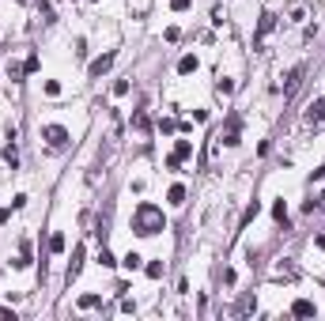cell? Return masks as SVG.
I'll return each mask as SVG.
<instances>
[{
	"mask_svg": "<svg viewBox=\"0 0 325 321\" xmlns=\"http://www.w3.org/2000/svg\"><path fill=\"white\" fill-rule=\"evenodd\" d=\"M167 201H170V204H182V201H185V189H182V185H170Z\"/></svg>",
	"mask_w": 325,
	"mask_h": 321,
	"instance_id": "cell-11",
	"label": "cell"
},
{
	"mask_svg": "<svg viewBox=\"0 0 325 321\" xmlns=\"http://www.w3.org/2000/svg\"><path fill=\"white\" fill-rule=\"evenodd\" d=\"M99 302H102L99 295H84V299H80V306H84V310H95V306H99Z\"/></svg>",
	"mask_w": 325,
	"mask_h": 321,
	"instance_id": "cell-14",
	"label": "cell"
},
{
	"mask_svg": "<svg viewBox=\"0 0 325 321\" xmlns=\"http://www.w3.org/2000/svg\"><path fill=\"white\" fill-rule=\"evenodd\" d=\"M178 72H182V76L197 72V57H193V53H189V57H182V60H178Z\"/></svg>",
	"mask_w": 325,
	"mask_h": 321,
	"instance_id": "cell-9",
	"label": "cell"
},
{
	"mask_svg": "<svg viewBox=\"0 0 325 321\" xmlns=\"http://www.w3.org/2000/svg\"><path fill=\"white\" fill-rule=\"evenodd\" d=\"M4 162H8V166L15 170V162H19V155H15V144H8V147H4Z\"/></svg>",
	"mask_w": 325,
	"mask_h": 321,
	"instance_id": "cell-13",
	"label": "cell"
},
{
	"mask_svg": "<svg viewBox=\"0 0 325 321\" xmlns=\"http://www.w3.org/2000/svg\"><path fill=\"white\" fill-rule=\"evenodd\" d=\"M49 249H53V253H61V249H65V234H53V238H49Z\"/></svg>",
	"mask_w": 325,
	"mask_h": 321,
	"instance_id": "cell-16",
	"label": "cell"
},
{
	"mask_svg": "<svg viewBox=\"0 0 325 321\" xmlns=\"http://www.w3.org/2000/svg\"><path fill=\"white\" fill-rule=\"evenodd\" d=\"M257 212H261V204H257V201H254V204L246 208V216H242V223H250V219H254V216H257Z\"/></svg>",
	"mask_w": 325,
	"mask_h": 321,
	"instance_id": "cell-19",
	"label": "cell"
},
{
	"mask_svg": "<svg viewBox=\"0 0 325 321\" xmlns=\"http://www.w3.org/2000/svg\"><path fill=\"white\" fill-rule=\"evenodd\" d=\"M306 121H310V125H322L325 121V99H314V102L306 106Z\"/></svg>",
	"mask_w": 325,
	"mask_h": 321,
	"instance_id": "cell-4",
	"label": "cell"
},
{
	"mask_svg": "<svg viewBox=\"0 0 325 321\" xmlns=\"http://www.w3.org/2000/svg\"><path fill=\"white\" fill-rule=\"evenodd\" d=\"M314 178H325V162H322V166H318V170H314Z\"/></svg>",
	"mask_w": 325,
	"mask_h": 321,
	"instance_id": "cell-23",
	"label": "cell"
},
{
	"mask_svg": "<svg viewBox=\"0 0 325 321\" xmlns=\"http://www.w3.org/2000/svg\"><path fill=\"white\" fill-rule=\"evenodd\" d=\"M272 216H276V219H280V223H287V204H283V201H280V204H276V208H272Z\"/></svg>",
	"mask_w": 325,
	"mask_h": 321,
	"instance_id": "cell-17",
	"label": "cell"
},
{
	"mask_svg": "<svg viewBox=\"0 0 325 321\" xmlns=\"http://www.w3.org/2000/svg\"><path fill=\"white\" fill-rule=\"evenodd\" d=\"M99 264H106V268H113V264H117V261H113V253H110L106 246H102V253H99Z\"/></svg>",
	"mask_w": 325,
	"mask_h": 321,
	"instance_id": "cell-15",
	"label": "cell"
},
{
	"mask_svg": "<svg viewBox=\"0 0 325 321\" xmlns=\"http://www.w3.org/2000/svg\"><path fill=\"white\" fill-rule=\"evenodd\" d=\"M189 4H193V0H170V8H174V12H185Z\"/></svg>",
	"mask_w": 325,
	"mask_h": 321,
	"instance_id": "cell-22",
	"label": "cell"
},
{
	"mask_svg": "<svg viewBox=\"0 0 325 321\" xmlns=\"http://www.w3.org/2000/svg\"><path fill=\"white\" fill-rule=\"evenodd\" d=\"M219 140H223V144H238V117L227 121V129L219 132Z\"/></svg>",
	"mask_w": 325,
	"mask_h": 321,
	"instance_id": "cell-6",
	"label": "cell"
},
{
	"mask_svg": "<svg viewBox=\"0 0 325 321\" xmlns=\"http://www.w3.org/2000/svg\"><path fill=\"white\" fill-rule=\"evenodd\" d=\"M140 261H144L140 253H132V249H129V253H125V261H121V264H125V268H140Z\"/></svg>",
	"mask_w": 325,
	"mask_h": 321,
	"instance_id": "cell-12",
	"label": "cell"
},
{
	"mask_svg": "<svg viewBox=\"0 0 325 321\" xmlns=\"http://www.w3.org/2000/svg\"><path fill=\"white\" fill-rule=\"evenodd\" d=\"M272 23H276V19H272V15H269V12L261 15V27H257V38H254V42H257V45H261V38H265V34H269V30H272Z\"/></svg>",
	"mask_w": 325,
	"mask_h": 321,
	"instance_id": "cell-8",
	"label": "cell"
},
{
	"mask_svg": "<svg viewBox=\"0 0 325 321\" xmlns=\"http://www.w3.org/2000/svg\"><path fill=\"white\" fill-rule=\"evenodd\" d=\"M45 95H61V83L57 80H45Z\"/></svg>",
	"mask_w": 325,
	"mask_h": 321,
	"instance_id": "cell-20",
	"label": "cell"
},
{
	"mask_svg": "<svg viewBox=\"0 0 325 321\" xmlns=\"http://www.w3.org/2000/svg\"><path fill=\"white\" fill-rule=\"evenodd\" d=\"M42 136H45L53 147H65V144H68V129H65V125H45Z\"/></svg>",
	"mask_w": 325,
	"mask_h": 321,
	"instance_id": "cell-2",
	"label": "cell"
},
{
	"mask_svg": "<svg viewBox=\"0 0 325 321\" xmlns=\"http://www.w3.org/2000/svg\"><path fill=\"white\" fill-rule=\"evenodd\" d=\"M113 60H117V53H102L99 60H91V68H87V72H91V80H99L102 72H110V64Z\"/></svg>",
	"mask_w": 325,
	"mask_h": 321,
	"instance_id": "cell-3",
	"label": "cell"
},
{
	"mask_svg": "<svg viewBox=\"0 0 325 321\" xmlns=\"http://www.w3.org/2000/svg\"><path fill=\"white\" fill-rule=\"evenodd\" d=\"M163 227H167L163 208L152 204V201H140V204H136V212H132V231L140 234V238H152V234H159Z\"/></svg>",
	"mask_w": 325,
	"mask_h": 321,
	"instance_id": "cell-1",
	"label": "cell"
},
{
	"mask_svg": "<svg viewBox=\"0 0 325 321\" xmlns=\"http://www.w3.org/2000/svg\"><path fill=\"white\" fill-rule=\"evenodd\" d=\"M113 95H129V80H117L113 83Z\"/></svg>",
	"mask_w": 325,
	"mask_h": 321,
	"instance_id": "cell-21",
	"label": "cell"
},
{
	"mask_svg": "<svg viewBox=\"0 0 325 321\" xmlns=\"http://www.w3.org/2000/svg\"><path fill=\"white\" fill-rule=\"evenodd\" d=\"M148 276H152V280H159V276H163V264H159V261H152V264H148Z\"/></svg>",
	"mask_w": 325,
	"mask_h": 321,
	"instance_id": "cell-18",
	"label": "cell"
},
{
	"mask_svg": "<svg viewBox=\"0 0 325 321\" xmlns=\"http://www.w3.org/2000/svg\"><path fill=\"white\" fill-rule=\"evenodd\" d=\"M291 314H295V318H314L318 306H314L310 299H295V302H291Z\"/></svg>",
	"mask_w": 325,
	"mask_h": 321,
	"instance_id": "cell-5",
	"label": "cell"
},
{
	"mask_svg": "<svg viewBox=\"0 0 325 321\" xmlns=\"http://www.w3.org/2000/svg\"><path fill=\"white\" fill-rule=\"evenodd\" d=\"M193 155V144L189 140H178V147H174V159H189Z\"/></svg>",
	"mask_w": 325,
	"mask_h": 321,
	"instance_id": "cell-10",
	"label": "cell"
},
{
	"mask_svg": "<svg viewBox=\"0 0 325 321\" xmlns=\"http://www.w3.org/2000/svg\"><path fill=\"white\" fill-rule=\"evenodd\" d=\"M80 268H84V246H76V253H72V261H68V280L80 276Z\"/></svg>",
	"mask_w": 325,
	"mask_h": 321,
	"instance_id": "cell-7",
	"label": "cell"
}]
</instances>
